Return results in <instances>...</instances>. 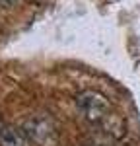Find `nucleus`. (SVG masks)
<instances>
[{"label": "nucleus", "instance_id": "f257e3e1", "mask_svg": "<svg viewBox=\"0 0 140 146\" xmlns=\"http://www.w3.org/2000/svg\"><path fill=\"white\" fill-rule=\"evenodd\" d=\"M76 105L80 109L82 117L92 127H97V129L113 113L111 101L107 100V96H103L101 92H97V90H86V92H82V94H78Z\"/></svg>", "mask_w": 140, "mask_h": 146}, {"label": "nucleus", "instance_id": "f03ea898", "mask_svg": "<svg viewBox=\"0 0 140 146\" xmlns=\"http://www.w3.org/2000/svg\"><path fill=\"white\" fill-rule=\"evenodd\" d=\"M23 133L35 146H58L60 131L49 115H33L23 123Z\"/></svg>", "mask_w": 140, "mask_h": 146}, {"label": "nucleus", "instance_id": "7ed1b4c3", "mask_svg": "<svg viewBox=\"0 0 140 146\" xmlns=\"http://www.w3.org/2000/svg\"><path fill=\"white\" fill-rule=\"evenodd\" d=\"M0 146H31V140L22 129L4 125L0 127Z\"/></svg>", "mask_w": 140, "mask_h": 146}, {"label": "nucleus", "instance_id": "20e7f679", "mask_svg": "<svg viewBox=\"0 0 140 146\" xmlns=\"http://www.w3.org/2000/svg\"><path fill=\"white\" fill-rule=\"evenodd\" d=\"M99 129H101L103 135L109 136V138H121V136H125V121H123L115 111L109 115V119H107Z\"/></svg>", "mask_w": 140, "mask_h": 146}, {"label": "nucleus", "instance_id": "39448f33", "mask_svg": "<svg viewBox=\"0 0 140 146\" xmlns=\"http://www.w3.org/2000/svg\"><path fill=\"white\" fill-rule=\"evenodd\" d=\"M88 146H111V140H109V136H97Z\"/></svg>", "mask_w": 140, "mask_h": 146}, {"label": "nucleus", "instance_id": "423d86ee", "mask_svg": "<svg viewBox=\"0 0 140 146\" xmlns=\"http://www.w3.org/2000/svg\"><path fill=\"white\" fill-rule=\"evenodd\" d=\"M16 2H18V0H0V6H2V8H10Z\"/></svg>", "mask_w": 140, "mask_h": 146}]
</instances>
